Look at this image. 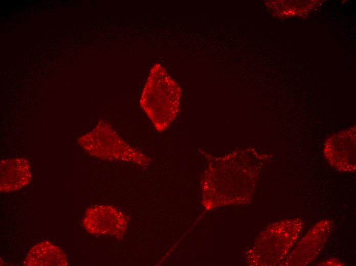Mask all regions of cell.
Wrapping results in <instances>:
<instances>
[{
    "mask_svg": "<svg viewBox=\"0 0 356 266\" xmlns=\"http://www.w3.org/2000/svg\"><path fill=\"white\" fill-rule=\"evenodd\" d=\"M31 165L25 157L4 159L0 164V190L11 192L27 186L31 181Z\"/></svg>",
    "mask_w": 356,
    "mask_h": 266,
    "instance_id": "5b68a950",
    "label": "cell"
},
{
    "mask_svg": "<svg viewBox=\"0 0 356 266\" xmlns=\"http://www.w3.org/2000/svg\"><path fill=\"white\" fill-rule=\"evenodd\" d=\"M79 146L90 154L102 160L127 162L147 165L149 159L122 139L105 121L77 139Z\"/></svg>",
    "mask_w": 356,
    "mask_h": 266,
    "instance_id": "7a4b0ae2",
    "label": "cell"
},
{
    "mask_svg": "<svg viewBox=\"0 0 356 266\" xmlns=\"http://www.w3.org/2000/svg\"><path fill=\"white\" fill-rule=\"evenodd\" d=\"M181 98L178 83L161 64H154L143 87L140 104L158 131L165 130L175 119Z\"/></svg>",
    "mask_w": 356,
    "mask_h": 266,
    "instance_id": "6da1fadb",
    "label": "cell"
},
{
    "mask_svg": "<svg viewBox=\"0 0 356 266\" xmlns=\"http://www.w3.org/2000/svg\"><path fill=\"white\" fill-rule=\"evenodd\" d=\"M90 233L118 237L125 233L127 221L124 214L109 205H95L88 208L82 219Z\"/></svg>",
    "mask_w": 356,
    "mask_h": 266,
    "instance_id": "3957f363",
    "label": "cell"
},
{
    "mask_svg": "<svg viewBox=\"0 0 356 266\" xmlns=\"http://www.w3.org/2000/svg\"><path fill=\"white\" fill-rule=\"evenodd\" d=\"M355 126L331 135L325 141L324 154L330 164L344 172L355 170Z\"/></svg>",
    "mask_w": 356,
    "mask_h": 266,
    "instance_id": "277c9868",
    "label": "cell"
},
{
    "mask_svg": "<svg viewBox=\"0 0 356 266\" xmlns=\"http://www.w3.org/2000/svg\"><path fill=\"white\" fill-rule=\"evenodd\" d=\"M28 266H66L69 264L66 255L58 246L44 240L34 245L24 259Z\"/></svg>",
    "mask_w": 356,
    "mask_h": 266,
    "instance_id": "8992f818",
    "label": "cell"
}]
</instances>
